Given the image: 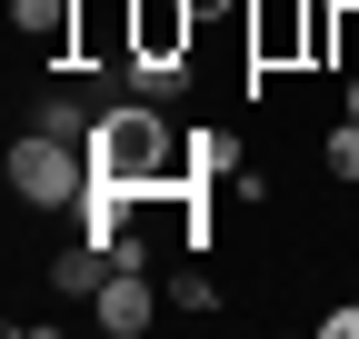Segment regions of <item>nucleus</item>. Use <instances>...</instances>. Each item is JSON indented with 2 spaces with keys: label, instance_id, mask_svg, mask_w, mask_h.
I'll use <instances>...</instances> for the list:
<instances>
[{
  "label": "nucleus",
  "instance_id": "1",
  "mask_svg": "<svg viewBox=\"0 0 359 339\" xmlns=\"http://www.w3.org/2000/svg\"><path fill=\"white\" fill-rule=\"evenodd\" d=\"M90 170H120L140 200L160 190H190V170H180V130H170V110L160 100H100V130H90Z\"/></svg>",
  "mask_w": 359,
  "mask_h": 339
},
{
  "label": "nucleus",
  "instance_id": "2",
  "mask_svg": "<svg viewBox=\"0 0 359 339\" xmlns=\"http://www.w3.org/2000/svg\"><path fill=\"white\" fill-rule=\"evenodd\" d=\"M0 180H11L20 209H70L80 180H90V150H80V140H50V130L30 120V130L11 140V160H0Z\"/></svg>",
  "mask_w": 359,
  "mask_h": 339
},
{
  "label": "nucleus",
  "instance_id": "3",
  "mask_svg": "<svg viewBox=\"0 0 359 339\" xmlns=\"http://www.w3.org/2000/svg\"><path fill=\"white\" fill-rule=\"evenodd\" d=\"M11 40H30L40 60H80V40H90V0H11Z\"/></svg>",
  "mask_w": 359,
  "mask_h": 339
},
{
  "label": "nucleus",
  "instance_id": "4",
  "mask_svg": "<svg viewBox=\"0 0 359 339\" xmlns=\"http://www.w3.org/2000/svg\"><path fill=\"white\" fill-rule=\"evenodd\" d=\"M140 209H150V200L130 190L120 170H90V180H80V200H70V220H80V240H100V249H110L130 220H140Z\"/></svg>",
  "mask_w": 359,
  "mask_h": 339
},
{
  "label": "nucleus",
  "instance_id": "5",
  "mask_svg": "<svg viewBox=\"0 0 359 339\" xmlns=\"http://www.w3.org/2000/svg\"><path fill=\"white\" fill-rule=\"evenodd\" d=\"M90 319H100V339H140V329L160 319V279H150V270H110L100 300H90Z\"/></svg>",
  "mask_w": 359,
  "mask_h": 339
},
{
  "label": "nucleus",
  "instance_id": "6",
  "mask_svg": "<svg viewBox=\"0 0 359 339\" xmlns=\"http://www.w3.org/2000/svg\"><path fill=\"white\" fill-rule=\"evenodd\" d=\"M180 170H190V190H219L240 170V140L219 130V120H200V130H180Z\"/></svg>",
  "mask_w": 359,
  "mask_h": 339
},
{
  "label": "nucleus",
  "instance_id": "7",
  "mask_svg": "<svg viewBox=\"0 0 359 339\" xmlns=\"http://www.w3.org/2000/svg\"><path fill=\"white\" fill-rule=\"evenodd\" d=\"M100 279H110V249H100V240L50 249V289H60V300H100Z\"/></svg>",
  "mask_w": 359,
  "mask_h": 339
},
{
  "label": "nucleus",
  "instance_id": "8",
  "mask_svg": "<svg viewBox=\"0 0 359 339\" xmlns=\"http://www.w3.org/2000/svg\"><path fill=\"white\" fill-rule=\"evenodd\" d=\"M120 80H130V100H180V90H190V60H140V50H120Z\"/></svg>",
  "mask_w": 359,
  "mask_h": 339
},
{
  "label": "nucleus",
  "instance_id": "9",
  "mask_svg": "<svg viewBox=\"0 0 359 339\" xmlns=\"http://www.w3.org/2000/svg\"><path fill=\"white\" fill-rule=\"evenodd\" d=\"M30 120H40V130H50V140H80V150H90V130H100V110H90L80 90H50V100H40Z\"/></svg>",
  "mask_w": 359,
  "mask_h": 339
},
{
  "label": "nucleus",
  "instance_id": "10",
  "mask_svg": "<svg viewBox=\"0 0 359 339\" xmlns=\"http://www.w3.org/2000/svg\"><path fill=\"white\" fill-rule=\"evenodd\" d=\"M320 170H330V180H359V120H349V110L330 120V140H320Z\"/></svg>",
  "mask_w": 359,
  "mask_h": 339
},
{
  "label": "nucleus",
  "instance_id": "11",
  "mask_svg": "<svg viewBox=\"0 0 359 339\" xmlns=\"http://www.w3.org/2000/svg\"><path fill=\"white\" fill-rule=\"evenodd\" d=\"M219 200H230V209H269V170H259V160H240L230 180H219Z\"/></svg>",
  "mask_w": 359,
  "mask_h": 339
},
{
  "label": "nucleus",
  "instance_id": "12",
  "mask_svg": "<svg viewBox=\"0 0 359 339\" xmlns=\"http://www.w3.org/2000/svg\"><path fill=\"white\" fill-rule=\"evenodd\" d=\"M320 339H359V300H339V310H320Z\"/></svg>",
  "mask_w": 359,
  "mask_h": 339
},
{
  "label": "nucleus",
  "instance_id": "13",
  "mask_svg": "<svg viewBox=\"0 0 359 339\" xmlns=\"http://www.w3.org/2000/svg\"><path fill=\"white\" fill-rule=\"evenodd\" d=\"M190 11H200V20H230V11H240V0H190Z\"/></svg>",
  "mask_w": 359,
  "mask_h": 339
},
{
  "label": "nucleus",
  "instance_id": "14",
  "mask_svg": "<svg viewBox=\"0 0 359 339\" xmlns=\"http://www.w3.org/2000/svg\"><path fill=\"white\" fill-rule=\"evenodd\" d=\"M339 110H349V120H359V70H349V80H339Z\"/></svg>",
  "mask_w": 359,
  "mask_h": 339
}]
</instances>
